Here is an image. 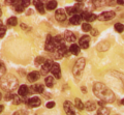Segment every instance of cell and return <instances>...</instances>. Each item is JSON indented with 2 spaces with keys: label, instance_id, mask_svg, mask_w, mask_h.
Segmentation results:
<instances>
[{
  "label": "cell",
  "instance_id": "1",
  "mask_svg": "<svg viewBox=\"0 0 124 115\" xmlns=\"http://www.w3.org/2000/svg\"><path fill=\"white\" fill-rule=\"evenodd\" d=\"M93 91H94V94L96 97L103 103H114L116 99L114 92L103 83H95L93 86Z\"/></svg>",
  "mask_w": 124,
  "mask_h": 115
},
{
  "label": "cell",
  "instance_id": "2",
  "mask_svg": "<svg viewBox=\"0 0 124 115\" xmlns=\"http://www.w3.org/2000/svg\"><path fill=\"white\" fill-rule=\"evenodd\" d=\"M18 85V81L17 79L15 78V77H5V78H3V80L1 81V87L3 88V89L5 90H14L16 87H17Z\"/></svg>",
  "mask_w": 124,
  "mask_h": 115
},
{
  "label": "cell",
  "instance_id": "3",
  "mask_svg": "<svg viewBox=\"0 0 124 115\" xmlns=\"http://www.w3.org/2000/svg\"><path fill=\"white\" fill-rule=\"evenodd\" d=\"M85 64H86V60H85V58H80V59H78L77 62H76V64L73 66V68H72L73 75H75L76 77H80L81 74H82L83 71H84Z\"/></svg>",
  "mask_w": 124,
  "mask_h": 115
},
{
  "label": "cell",
  "instance_id": "4",
  "mask_svg": "<svg viewBox=\"0 0 124 115\" xmlns=\"http://www.w3.org/2000/svg\"><path fill=\"white\" fill-rule=\"evenodd\" d=\"M115 16H116L115 11L108 10V11H103V13L100 14L99 16L97 17V19L99 21H111V20H113V19L115 18Z\"/></svg>",
  "mask_w": 124,
  "mask_h": 115
},
{
  "label": "cell",
  "instance_id": "5",
  "mask_svg": "<svg viewBox=\"0 0 124 115\" xmlns=\"http://www.w3.org/2000/svg\"><path fill=\"white\" fill-rule=\"evenodd\" d=\"M66 51H67V48L66 46H65L64 44H61L57 47V52H56V59H61L62 57H63L65 54H66Z\"/></svg>",
  "mask_w": 124,
  "mask_h": 115
},
{
  "label": "cell",
  "instance_id": "6",
  "mask_svg": "<svg viewBox=\"0 0 124 115\" xmlns=\"http://www.w3.org/2000/svg\"><path fill=\"white\" fill-rule=\"evenodd\" d=\"M45 48H46V51H49V52H54V51H55L56 46H55V44H54L53 37H52L51 35H48V36H46V46H45Z\"/></svg>",
  "mask_w": 124,
  "mask_h": 115
},
{
  "label": "cell",
  "instance_id": "7",
  "mask_svg": "<svg viewBox=\"0 0 124 115\" xmlns=\"http://www.w3.org/2000/svg\"><path fill=\"white\" fill-rule=\"evenodd\" d=\"M50 71H51V73L54 75L55 78H57V79L61 78V68H60V66L58 63H53Z\"/></svg>",
  "mask_w": 124,
  "mask_h": 115
},
{
  "label": "cell",
  "instance_id": "8",
  "mask_svg": "<svg viewBox=\"0 0 124 115\" xmlns=\"http://www.w3.org/2000/svg\"><path fill=\"white\" fill-rule=\"evenodd\" d=\"M79 45L81 48L83 49H88L89 48V45H90V36L88 35H84L80 38V41H79Z\"/></svg>",
  "mask_w": 124,
  "mask_h": 115
},
{
  "label": "cell",
  "instance_id": "9",
  "mask_svg": "<svg viewBox=\"0 0 124 115\" xmlns=\"http://www.w3.org/2000/svg\"><path fill=\"white\" fill-rule=\"evenodd\" d=\"M63 107H64V111L66 112L67 114H76V111H75V106L69 101H66L64 102L63 104Z\"/></svg>",
  "mask_w": 124,
  "mask_h": 115
},
{
  "label": "cell",
  "instance_id": "10",
  "mask_svg": "<svg viewBox=\"0 0 124 115\" xmlns=\"http://www.w3.org/2000/svg\"><path fill=\"white\" fill-rule=\"evenodd\" d=\"M52 60H45V62L41 64V74L46 75V73H49L50 70H51V66H52Z\"/></svg>",
  "mask_w": 124,
  "mask_h": 115
},
{
  "label": "cell",
  "instance_id": "11",
  "mask_svg": "<svg viewBox=\"0 0 124 115\" xmlns=\"http://www.w3.org/2000/svg\"><path fill=\"white\" fill-rule=\"evenodd\" d=\"M55 18L58 22H63L66 20V14L63 9H57L55 13Z\"/></svg>",
  "mask_w": 124,
  "mask_h": 115
},
{
  "label": "cell",
  "instance_id": "12",
  "mask_svg": "<svg viewBox=\"0 0 124 115\" xmlns=\"http://www.w3.org/2000/svg\"><path fill=\"white\" fill-rule=\"evenodd\" d=\"M81 18L85 19V20L88 21V22H93V21H95L96 19H97V16H95L94 14L86 13V11H84V13H82V15H81Z\"/></svg>",
  "mask_w": 124,
  "mask_h": 115
},
{
  "label": "cell",
  "instance_id": "13",
  "mask_svg": "<svg viewBox=\"0 0 124 115\" xmlns=\"http://www.w3.org/2000/svg\"><path fill=\"white\" fill-rule=\"evenodd\" d=\"M27 104H28L30 107H38V106H40L41 101H40V99H39V98L33 97V98H31V99H28Z\"/></svg>",
  "mask_w": 124,
  "mask_h": 115
},
{
  "label": "cell",
  "instance_id": "14",
  "mask_svg": "<svg viewBox=\"0 0 124 115\" xmlns=\"http://www.w3.org/2000/svg\"><path fill=\"white\" fill-rule=\"evenodd\" d=\"M39 78H40V74L38 72H31L30 74L27 76V79H28V81L31 82V83L36 82Z\"/></svg>",
  "mask_w": 124,
  "mask_h": 115
},
{
  "label": "cell",
  "instance_id": "15",
  "mask_svg": "<svg viewBox=\"0 0 124 115\" xmlns=\"http://www.w3.org/2000/svg\"><path fill=\"white\" fill-rule=\"evenodd\" d=\"M64 38L66 41H69V43H73V41H76V35L75 33H72L71 31H65L64 32Z\"/></svg>",
  "mask_w": 124,
  "mask_h": 115
},
{
  "label": "cell",
  "instance_id": "16",
  "mask_svg": "<svg viewBox=\"0 0 124 115\" xmlns=\"http://www.w3.org/2000/svg\"><path fill=\"white\" fill-rule=\"evenodd\" d=\"M81 16L80 15H78V14H75V15H71V18H70V20H69V22H70V24L72 25H79L80 23H81Z\"/></svg>",
  "mask_w": 124,
  "mask_h": 115
},
{
  "label": "cell",
  "instance_id": "17",
  "mask_svg": "<svg viewBox=\"0 0 124 115\" xmlns=\"http://www.w3.org/2000/svg\"><path fill=\"white\" fill-rule=\"evenodd\" d=\"M19 95H21V97H26L27 94H28L29 92V89L28 87H27L26 85H21L20 87H19Z\"/></svg>",
  "mask_w": 124,
  "mask_h": 115
},
{
  "label": "cell",
  "instance_id": "18",
  "mask_svg": "<svg viewBox=\"0 0 124 115\" xmlns=\"http://www.w3.org/2000/svg\"><path fill=\"white\" fill-rule=\"evenodd\" d=\"M31 89L33 90V92H36V93H42L45 90V87L44 85H40V84H36V85H33L31 87Z\"/></svg>",
  "mask_w": 124,
  "mask_h": 115
},
{
  "label": "cell",
  "instance_id": "19",
  "mask_svg": "<svg viewBox=\"0 0 124 115\" xmlns=\"http://www.w3.org/2000/svg\"><path fill=\"white\" fill-rule=\"evenodd\" d=\"M69 52L73 55H78L80 53V46H78L76 44H72L70 47H69Z\"/></svg>",
  "mask_w": 124,
  "mask_h": 115
},
{
  "label": "cell",
  "instance_id": "20",
  "mask_svg": "<svg viewBox=\"0 0 124 115\" xmlns=\"http://www.w3.org/2000/svg\"><path fill=\"white\" fill-rule=\"evenodd\" d=\"M57 7V1L55 0H50L46 2V9L49 10H54Z\"/></svg>",
  "mask_w": 124,
  "mask_h": 115
},
{
  "label": "cell",
  "instance_id": "21",
  "mask_svg": "<svg viewBox=\"0 0 124 115\" xmlns=\"http://www.w3.org/2000/svg\"><path fill=\"white\" fill-rule=\"evenodd\" d=\"M85 108H86L88 111H93V110H95L96 109V105H95V103L94 102H87L86 104H85Z\"/></svg>",
  "mask_w": 124,
  "mask_h": 115
},
{
  "label": "cell",
  "instance_id": "22",
  "mask_svg": "<svg viewBox=\"0 0 124 115\" xmlns=\"http://www.w3.org/2000/svg\"><path fill=\"white\" fill-rule=\"evenodd\" d=\"M45 83H46V86H48V87H53V86H54V78H53L52 76L46 77V80H45Z\"/></svg>",
  "mask_w": 124,
  "mask_h": 115
},
{
  "label": "cell",
  "instance_id": "23",
  "mask_svg": "<svg viewBox=\"0 0 124 115\" xmlns=\"http://www.w3.org/2000/svg\"><path fill=\"white\" fill-rule=\"evenodd\" d=\"M53 41H54V44H55L56 48H57L59 45L63 44V38H62L61 35H57V36H55V37L53 38Z\"/></svg>",
  "mask_w": 124,
  "mask_h": 115
},
{
  "label": "cell",
  "instance_id": "24",
  "mask_svg": "<svg viewBox=\"0 0 124 115\" xmlns=\"http://www.w3.org/2000/svg\"><path fill=\"white\" fill-rule=\"evenodd\" d=\"M75 105H76V108H78L79 110H83V109H85V105L83 104V102L81 101L80 99H76Z\"/></svg>",
  "mask_w": 124,
  "mask_h": 115
},
{
  "label": "cell",
  "instance_id": "25",
  "mask_svg": "<svg viewBox=\"0 0 124 115\" xmlns=\"http://www.w3.org/2000/svg\"><path fill=\"white\" fill-rule=\"evenodd\" d=\"M7 25L8 26H16L18 24V19L16 18V17H10L8 20H7Z\"/></svg>",
  "mask_w": 124,
  "mask_h": 115
},
{
  "label": "cell",
  "instance_id": "26",
  "mask_svg": "<svg viewBox=\"0 0 124 115\" xmlns=\"http://www.w3.org/2000/svg\"><path fill=\"white\" fill-rule=\"evenodd\" d=\"M24 9H25V7L22 5L21 1L19 2V3H17V4L15 5V10L17 11V13H23V11H24Z\"/></svg>",
  "mask_w": 124,
  "mask_h": 115
},
{
  "label": "cell",
  "instance_id": "27",
  "mask_svg": "<svg viewBox=\"0 0 124 115\" xmlns=\"http://www.w3.org/2000/svg\"><path fill=\"white\" fill-rule=\"evenodd\" d=\"M11 101H13V104H15V105H20L22 103V99H20L19 95H13V97H11Z\"/></svg>",
  "mask_w": 124,
  "mask_h": 115
},
{
  "label": "cell",
  "instance_id": "28",
  "mask_svg": "<svg viewBox=\"0 0 124 115\" xmlns=\"http://www.w3.org/2000/svg\"><path fill=\"white\" fill-rule=\"evenodd\" d=\"M115 30L118 31L119 33H121L124 31V25L121 24V23H116L115 24Z\"/></svg>",
  "mask_w": 124,
  "mask_h": 115
},
{
  "label": "cell",
  "instance_id": "29",
  "mask_svg": "<svg viewBox=\"0 0 124 115\" xmlns=\"http://www.w3.org/2000/svg\"><path fill=\"white\" fill-rule=\"evenodd\" d=\"M35 7H36V9L38 10V13L45 14V6H44V4H41V3H37V4H35Z\"/></svg>",
  "mask_w": 124,
  "mask_h": 115
},
{
  "label": "cell",
  "instance_id": "30",
  "mask_svg": "<svg viewBox=\"0 0 124 115\" xmlns=\"http://www.w3.org/2000/svg\"><path fill=\"white\" fill-rule=\"evenodd\" d=\"M98 114H108L110 113V110H108V108H106V107H100V108L98 109L97 111Z\"/></svg>",
  "mask_w": 124,
  "mask_h": 115
},
{
  "label": "cell",
  "instance_id": "31",
  "mask_svg": "<svg viewBox=\"0 0 124 115\" xmlns=\"http://www.w3.org/2000/svg\"><path fill=\"white\" fill-rule=\"evenodd\" d=\"M66 13H67L68 15H75V14H77V8H76V6H75V7H70V6L66 7Z\"/></svg>",
  "mask_w": 124,
  "mask_h": 115
},
{
  "label": "cell",
  "instance_id": "32",
  "mask_svg": "<svg viewBox=\"0 0 124 115\" xmlns=\"http://www.w3.org/2000/svg\"><path fill=\"white\" fill-rule=\"evenodd\" d=\"M82 29H83V31H85V32L90 31V29H91V25H89L88 23H83V25H82Z\"/></svg>",
  "mask_w": 124,
  "mask_h": 115
},
{
  "label": "cell",
  "instance_id": "33",
  "mask_svg": "<svg viewBox=\"0 0 124 115\" xmlns=\"http://www.w3.org/2000/svg\"><path fill=\"white\" fill-rule=\"evenodd\" d=\"M92 2L94 3L95 6H100V5H103L106 3V0H92Z\"/></svg>",
  "mask_w": 124,
  "mask_h": 115
},
{
  "label": "cell",
  "instance_id": "34",
  "mask_svg": "<svg viewBox=\"0 0 124 115\" xmlns=\"http://www.w3.org/2000/svg\"><path fill=\"white\" fill-rule=\"evenodd\" d=\"M21 0H5V4H7V5H16Z\"/></svg>",
  "mask_w": 124,
  "mask_h": 115
},
{
  "label": "cell",
  "instance_id": "35",
  "mask_svg": "<svg viewBox=\"0 0 124 115\" xmlns=\"http://www.w3.org/2000/svg\"><path fill=\"white\" fill-rule=\"evenodd\" d=\"M45 58H44V57H41V56H39V57H37V58L35 59V63L36 64H38V66H39V64H40V66H41V64L42 63H44L45 62Z\"/></svg>",
  "mask_w": 124,
  "mask_h": 115
},
{
  "label": "cell",
  "instance_id": "36",
  "mask_svg": "<svg viewBox=\"0 0 124 115\" xmlns=\"http://www.w3.org/2000/svg\"><path fill=\"white\" fill-rule=\"evenodd\" d=\"M30 2H31V0H21V3H22V5L24 6V7L29 6L30 5Z\"/></svg>",
  "mask_w": 124,
  "mask_h": 115
},
{
  "label": "cell",
  "instance_id": "37",
  "mask_svg": "<svg viewBox=\"0 0 124 115\" xmlns=\"http://www.w3.org/2000/svg\"><path fill=\"white\" fill-rule=\"evenodd\" d=\"M5 33H6V29L4 27H0V38L4 37Z\"/></svg>",
  "mask_w": 124,
  "mask_h": 115
},
{
  "label": "cell",
  "instance_id": "38",
  "mask_svg": "<svg viewBox=\"0 0 124 115\" xmlns=\"http://www.w3.org/2000/svg\"><path fill=\"white\" fill-rule=\"evenodd\" d=\"M0 73H2V74L5 73V66L2 61H0Z\"/></svg>",
  "mask_w": 124,
  "mask_h": 115
},
{
  "label": "cell",
  "instance_id": "39",
  "mask_svg": "<svg viewBox=\"0 0 124 115\" xmlns=\"http://www.w3.org/2000/svg\"><path fill=\"white\" fill-rule=\"evenodd\" d=\"M48 2V0H33V4L35 5L37 3H41V4H45V3Z\"/></svg>",
  "mask_w": 124,
  "mask_h": 115
},
{
  "label": "cell",
  "instance_id": "40",
  "mask_svg": "<svg viewBox=\"0 0 124 115\" xmlns=\"http://www.w3.org/2000/svg\"><path fill=\"white\" fill-rule=\"evenodd\" d=\"M55 107V103L54 102H49V103H46V108L48 109H52Z\"/></svg>",
  "mask_w": 124,
  "mask_h": 115
},
{
  "label": "cell",
  "instance_id": "41",
  "mask_svg": "<svg viewBox=\"0 0 124 115\" xmlns=\"http://www.w3.org/2000/svg\"><path fill=\"white\" fill-rule=\"evenodd\" d=\"M90 31L92 32V35H94V36H95V35H97V30H95V29H92V28H91V29H90Z\"/></svg>",
  "mask_w": 124,
  "mask_h": 115
},
{
  "label": "cell",
  "instance_id": "42",
  "mask_svg": "<svg viewBox=\"0 0 124 115\" xmlns=\"http://www.w3.org/2000/svg\"><path fill=\"white\" fill-rule=\"evenodd\" d=\"M117 2L120 5H124V0H117Z\"/></svg>",
  "mask_w": 124,
  "mask_h": 115
},
{
  "label": "cell",
  "instance_id": "43",
  "mask_svg": "<svg viewBox=\"0 0 124 115\" xmlns=\"http://www.w3.org/2000/svg\"><path fill=\"white\" fill-rule=\"evenodd\" d=\"M21 27H22L23 29H28V28H27V26H26L25 24H21Z\"/></svg>",
  "mask_w": 124,
  "mask_h": 115
},
{
  "label": "cell",
  "instance_id": "44",
  "mask_svg": "<svg viewBox=\"0 0 124 115\" xmlns=\"http://www.w3.org/2000/svg\"><path fill=\"white\" fill-rule=\"evenodd\" d=\"M23 113H25V112H23V111H19V112H16V114H23Z\"/></svg>",
  "mask_w": 124,
  "mask_h": 115
},
{
  "label": "cell",
  "instance_id": "45",
  "mask_svg": "<svg viewBox=\"0 0 124 115\" xmlns=\"http://www.w3.org/2000/svg\"><path fill=\"white\" fill-rule=\"evenodd\" d=\"M2 110H3V106H2V105H0V113L2 112Z\"/></svg>",
  "mask_w": 124,
  "mask_h": 115
},
{
  "label": "cell",
  "instance_id": "46",
  "mask_svg": "<svg viewBox=\"0 0 124 115\" xmlns=\"http://www.w3.org/2000/svg\"><path fill=\"white\" fill-rule=\"evenodd\" d=\"M82 90H83V92H86V87H82Z\"/></svg>",
  "mask_w": 124,
  "mask_h": 115
},
{
  "label": "cell",
  "instance_id": "47",
  "mask_svg": "<svg viewBox=\"0 0 124 115\" xmlns=\"http://www.w3.org/2000/svg\"><path fill=\"white\" fill-rule=\"evenodd\" d=\"M121 104H122V105H124V99H123L122 101H121Z\"/></svg>",
  "mask_w": 124,
  "mask_h": 115
},
{
  "label": "cell",
  "instance_id": "48",
  "mask_svg": "<svg viewBox=\"0 0 124 115\" xmlns=\"http://www.w3.org/2000/svg\"><path fill=\"white\" fill-rule=\"evenodd\" d=\"M1 15H2V11H1V8H0V17H1Z\"/></svg>",
  "mask_w": 124,
  "mask_h": 115
},
{
  "label": "cell",
  "instance_id": "49",
  "mask_svg": "<svg viewBox=\"0 0 124 115\" xmlns=\"http://www.w3.org/2000/svg\"><path fill=\"white\" fill-rule=\"evenodd\" d=\"M78 2H83V0H77Z\"/></svg>",
  "mask_w": 124,
  "mask_h": 115
},
{
  "label": "cell",
  "instance_id": "50",
  "mask_svg": "<svg viewBox=\"0 0 124 115\" xmlns=\"http://www.w3.org/2000/svg\"><path fill=\"white\" fill-rule=\"evenodd\" d=\"M2 99V94H1V92H0V99Z\"/></svg>",
  "mask_w": 124,
  "mask_h": 115
}]
</instances>
